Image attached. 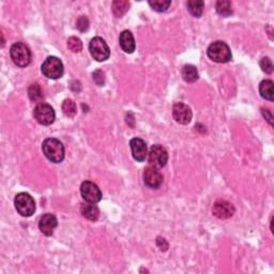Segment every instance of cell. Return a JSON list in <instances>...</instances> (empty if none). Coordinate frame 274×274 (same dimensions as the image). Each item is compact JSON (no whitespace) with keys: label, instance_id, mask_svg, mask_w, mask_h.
I'll return each instance as SVG.
<instances>
[{"label":"cell","instance_id":"1","mask_svg":"<svg viewBox=\"0 0 274 274\" xmlns=\"http://www.w3.org/2000/svg\"><path fill=\"white\" fill-rule=\"evenodd\" d=\"M43 153L53 163H60L64 158V147L62 142L56 138H46L42 143Z\"/></svg>","mask_w":274,"mask_h":274},{"label":"cell","instance_id":"2","mask_svg":"<svg viewBox=\"0 0 274 274\" xmlns=\"http://www.w3.org/2000/svg\"><path fill=\"white\" fill-rule=\"evenodd\" d=\"M208 57L212 61L218 63H226L232 60V52L229 46L223 41H215L211 43L207 50Z\"/></svg>","mask_w":274,"mask_h":274},{"label":"cell","instance_id":"3","mask_svg":"<svg viewBox=\"0 0 274 274\" xmlns=\"http://www.w3.org/2000/svg\"><path fill=\"white\" fill-rule=\"evenodd\" d=\"M10 56L13 62L19 68H25L31 62L32 55L29 47L21 42L14 43L10 48Z\"/></svg>","mask_w":274,"mask_h":274},{"label":"cell","instance_id":"4","mask_svg":"<svg viewBox=\"0 0 274 274\" xmlns=\"http://www.w3.org/2000/svg\"><path fill=\"white\" fill-rule=\"evenodd\" d=\"M42 73L47 78L58 79L63 75V64L59 58L55 56L47 57L42 64Z\"/></svg>","mask_w":274,"mask_h":274},{"label":"cell","instance_id":"5","mask_svg":"<svg viewBox=\"0 0 274 274\" xmlns=\"http://www.w3.org/2000/svg\"><path fill=\"white\" fill-rule=\"evenodd\" d=\"M14 205H15L16 211L21 216H31L35 211V203L34 199L27 193H19L14 199Z\"/></svg>","mask_w":274,"mask_h":274},{"label":"cell","instance_id":"6","mask_svg":"<svg viewBox=\"0 0 274 274\" xmlns=\"http://www.w3.org/2000/svg\"><path fill=\"white\" fill-rule=\"evenodd\" d=\"M89 52L93 59L97 61H105L111 56V49L106 42L100 37L93 38L89 43Z\"/></svg>","mask_w":274,"mask_h":274},{"label":"cell","instance_id":"7","mask_svg":"<svg viewBox=\"0 0 274 274\" xmlns=\"http://www.w3.org/2000/svg\"><path fill=\"white\" fill-rule=\"evenodd\" d=\"M33 116L40 125L50 126L55 121V111L47 103H39L34 108Z\"/></svg>","mask_w":274,"mask_h":274},{"label":"cell","instance_id":"8","mask_svg":"<svg viewBox=\"0 0 274 274\" xmlns=\"http://www.w3.org/2000/svg\"><path fill=\"white\" fill-rule=\"evenodd\" d=\"M148 160L151 164V166L161 168L166 165L168 161V153L167 150L165 149L162 145H153L150 149V152L148 154Z\"/></svg>","mask_w":274,"mask_h":274},{"label":"cell","instance_id":"9","mask_svg":"<svg viewBox=\"0 0 274 274\" xmlns=\"http://www.w3.org/2000/svg\"><path fill=\"white\" fill-rule=\"evenodd\" d=\"M81 194L84 200L90 204H97L102 198L99 186L91 181H85L81 185Z\"/></svg>","mask_w":274,"mask_h":274},{"label":"cell","instance_id":"10","mask_svg":"<svg viewBox=\"0 0 274 274\" xmlns=\"http://www.w3.org/2000/svg\"><path fill=\"white\" fill-rule=\"evenodd\" d=\"M172 116H174V119L180 125H189L191 120H192V111L191 108L181 103L178 102L174 104V107H172Z\"/></svg>","mask_w":274,"mask_h":274},{"label":"cell","instance_id":"11","mask_svg":"<svg viewBox=\"0 0 274 274\" xmlns=\"http://www.w3.org/2000/svg\"><path fill=\"white\" fill-rule=\"evenodd\" d=\"M143 182L150 189H158L163 183V175L156 167L149 166L143 171Z\"/></svg>","mask_w":274,"mask_h":274},{"label":"cell","instance_id":"12","mask_svg":"<svg viewBox=\"0 0 274 274\" xmlns=\"http://www.w3.org/2000/svg\"><path fill=\"white\" fill-rule=\"evenodd\" d=\"M235 207L228 203L226 200H218L216 203H214L213 208H212V212L213 214L221 220H226L232 218V216L235 214Z\"/></svg>","mask_w":274,"mask_h":274},{"label":"cell","instance_id":"13","mask_svg":"<svg viewBox=\"0 0 274 274\" xmlns=\"http://www.w3.org/2000/svg\"><path fill=\"white\" fill-rule=\"evenodd\" d=\"M130 147H131L134 160H136L137 162H142L146 160L148 155V149L145 140L138 138V137H135V138L130 141Z\"/></svg>","mask_w":274,"mask_h":274},{"label":"cell","instance_id":"14","mask_svg":"<svg viewBox=\"0 0 274 274\" xmlns=\"http://www.w3.org/2000/svg\"><path fill=\"white\" fill-rule=\"evenodd\" d=\"M58 225L56 216L52 213H46L42 216L39 222V229L42 234L49 237L54 234L55 228Z\"/></svg>","mask_w":274,"mask_h":274},{"label":"cell","instance_id":"15","mask_svg":"<svg viewBox=\"0 0 274 274\" xmlns=\"http://www.w3.org/2000/svg\"><path fill=\"white\" fill-rule=\"evenodd\" d=\"M119 44L121 48L124 49V52L128 54H132L135 50V40L131 31L125 30L122 31L119 35Z\"/></svg>","mask_w":274,"mask_h":274},{"label":"cell","instance_id":"16","mask_svg":"<svg viewBox=\"0 0 274 274\" xmlns=\"http://www.w3.org/2000/svg\"><path fill=\"white\" fill-rule=\"evenodd\" d=\"M81 213L84 218L88 219L90 221H97L100 216V210L95 204H85L81 207Z\"/></svg>","mask_w":274,"mask_h":274},{"label":"cell","instance_id":"17","mask_svg":"<svg viewBox=\"0 0 274 274\" xmlns=\"http://www.w3.org/2000/svg\"><path fill=\"white\" fill-rule=\"evenodd\" d=\"M181 74L186 83H194L198 79L197 69L196 67L192 66V64H185V66L182 68Z\"/></svg>","mask_w":274,"mask_h":274},{"label":"cell","instance_id":"18","mask_svg":"<svg viewBox=\"0 0 274 274\" xmlns=\"http://www.w3.org/2000/svg\"><path fill=\"white\" fill-rule=\"evenodd\" d=\"M273 82L269 79H265L259 85V92L264 99L268 101H273Z\"/></svg>","mask_w":274,"mask_h":274},{"label":"cell","instance_id":"19","mask_svg":"<svg viewBox=\"0 0 274 274\" xmlns=\"http://www.w3.org/2000/svg\"><path fill=\"white\" fill-rule=\"evenodd\" d=\"M204 1H198V0H191L187 2V10L193 16L199 17L204 11Z\"/></svg>","mask_w":274,"mask_h":274},{"label":"cell","instance_id":"20","mask_svg":"<svg viewBox=\"0 0 274 274\" xmlns=\"http://www.w3.org/2000/svg\"><path fill=\"white\" fill-rule=\"evenodd\" d=\"M216 12H218L222 16H229L233 14L232 2L226 1V0H221V1L216 2Z\"/></svg>","mask_w":274,"mask_h":274},{"label":"cell","instance_id":"21","mask_svg":"<svg viewBox=\"0 0 274 274\" xmlns=\"http://www.w3.org/2000/svg\"><path fill=\"white\" fill-rule=\"evenodd\" d=\"M130 8L129 1H122V0H117V1H114L112 9L115 15L117 17H121L124 14L127 13V11Z\"/></svg>","mask_w":274,"mask_h":274},{"label":"cell","instance_id":"22","mask_svg":"<svg viewBox=\"0 0 274 274\" xmlns=\"http://www.w3.org/2000/svg\"><path fill=\"white\" fill-rule=\"evenodd\" d=\"M62 112L63 114L66 115L67 117H73L76 115L77 112V107L76 104L73 100L71 99H67L63 101L62 103Z\"/></svg>","mask_w":274,"mask_h":274},{"label":"cell","instance_id":"23","mask_svg":"<svg viewBox=\"0 0 274 274\" xmlns=\"http://www.w3.org/2000/svg\"><path fill=\"white\" fill-rule=\"evenodd\" d=\"M28 96L33 102H39L43 99V91L39 84H32L28 89Z\"/></svg>","mask_w":274,"mask_h":274},{"label":"cell","instance_id":"24","mask_svg":"<svg viewBox=\"0 0 274 274\" xmlns=\"http://www.w3.org/2000/svg\"><path fill=\"white\" fill-rule=\"evenodd\" d=\"M151 8L157 12H165L171 4L170 1H165V0H154V1H149Z\"/></svg>","mask_w":274,"mask_h":274},{"label":"cell","instance_id":"25","mask_svg":"<svg viewBox=\"0 0 274 274\" xmlns=\"http://www.w3.org/2000/svg\"><path fill=\"white\" fill-rule=\"evenodd\" d=\"M68 47L73 53H79L83 49V43L78 38L72 37L68 40Z\"/></svg>","mask_w":274,"mask_h":274},{"label":"cell","instance_id":"26","mask_svg":"<svg viewBox=\"0 0 274 274\" xmlns=\"http://www.w3.org/2000/svg\"><path fill=\"white\" fill-rule=\"evenodd\" d=\"M76 27H77V29H79L82 32L87 31L88 28H89V20H88V18L86 17V16H81V17H79L77 19V21H76Z\"/></svg>","mask_w":274,"mask_h":274},{"label":"cell","instance_id":"27","mask_svg":"<svg viewBox=\"0 0 274 274\" xmlns=\"http://www.w3.org/2000/svg\"><path fill=\"white\" fill-rule=\"evenodd\" d=\"M261 67L263 69V71L265 72V73L267 74H270L273 72V64H272V61L270 58H268V57H265V58L262 59L261 61Z\"/></svg>","mask_w":274,"mask_h":274},{"label":"cell","instance_id":"28","mask_svg":"<svg viewBox=\"0 0 274 274\" xmlns=\"http://www.w3.org/2000/svg\"><path fill=\"white\" fill-rule=\"evenodd\" d=\"M93 81H95L99 86H102L104 84V74L102 73V71H96L93 73Z\"/></svg>","mask_w":274,"mask_h":274}]
</instances>
